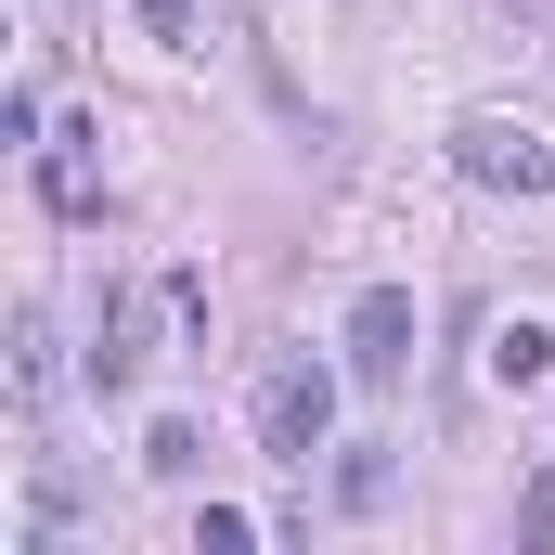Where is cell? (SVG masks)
Listing matches in <instances>:
<instances>
[{"label":"cell","mask_w":555,"mask_h":555,"mask_svg":"<svg viewBox=\"0 0 555 555\" xmlns=\"http://www.w3.org/2000/svg\"><path fill=\"white\" fill-rule=\"evenodd\" d=\"M349 375H362V388H401V375H414V297H401V284H362V310H349Z\"/></svg>","instance_id":"3957f363"},{"label":"cell","mask_w":555,"mask_h":555,"mask_svg":"<svg viewBox=\"0 0 555 555\" xmlns=\"http://www.w3.org/2000/svg\"><path fill=\"white\" fill-rule=\"evenodd\" d=\"M543 362H555V336H543V323H504V336H491V375H504V388H530Z\"/></svg>","instance_id":"5b68a950"},{"label":"cell","mask_w":555,"mask_h":555,"mask_svg":"<svg viewBox=\"0 0 555 555\" xmlns=\"http://www.w3.org/2000/svg\"><path fill=\"white\" fill-rule=\"evenodd\" d=\"M194 13H207V0H142V26H155V39H194Z\"/></svg>","instance_id":"ba28073f"},{"label":"cell","mask_w":555,"mask_h":555,"mask_svg":"<svg viewBox=\"0 0 555 555\" xmlns=\"http://www.w3.org/2000/svg\"><path fill=\"white\" fill-rule=\"evenodd\" d=\"M142 465H155V478H194V465H207V439H194V426L168 414V426H155V439H142Z\"/></svg>","instance_id":"52a82bcc"},{"label":"cell","mask_w":555,"mask_h":555,"mask_svg":"<svg viewBox=\"0 0 555 555\" xmlns=\"http://www.w3.org/2000/svg\"><path fill=\"white\" fill-rule=\"evenodd\" d=\"M39 181H52L65 220H91V194H104V181H91V130H52V168H39Z\"/></svg>","instance_id":"277c9868"},{"label":"cell","mask_w":555,"mask_h":555,"mask_svg":"<svg viewBox=\"0 0 555 555\" xmlns=\"http://www.w3.org/2000/svg\"><path fill=\"white\" fill-rule=\"evenodd\" d=\"M323 426H336V375H323L310 349L259 362V452H272V465H310V452H323Z\"/></svg>","instance_id":"6da1fadb"},{"label":"cell","mask_w":555,"mask_h":555,"mask_svg":"<svg viewBox=\"0 0 555 555\" xmlns=\"http://www.w3.org/2000/svg\"><path fill=\"white\" fill-rule=\"evenodd\" d=\"M13 388H26V401H52V323H39V310L13 323Z\"/></svg>","instance_id":"8992f818"},{"label":"cell","mask_w":555,"mask_h":555,"mask_svg":"<svg viewBox=\"0 0 555 555\" xmlns=\"http://www.w3.org/2000/svg\"><path fill=\"white\" fill-rule=\"evenodd\" d=\"M491 13H517V26H543V39H555V0H491Z\"/></svg>","instance_id":"9c48e42d"},{"label":"cell","mask_w":555,"mask_h":555,"mask_svg":"<svg viewBox=\"0 0 555 555\" xmlns=\"http://www.w3.org/2000/svg\"><path fill=\"white\" fill-rule=\"evenodd\" d=\"M452 168L478 181V194H555V142L530 117H465L452 130Z\"/></svg>","instance_id":"7a4b0ae2"}]
</instances>
